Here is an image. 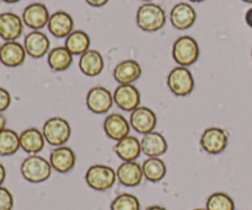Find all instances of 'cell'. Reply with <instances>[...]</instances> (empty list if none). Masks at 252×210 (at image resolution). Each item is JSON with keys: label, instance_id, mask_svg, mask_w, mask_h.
I'll return each instance as SVG.
<instances>
[{"label": "cell", "instance_id": "obj_40", "mask_svg": "<svg viewBox=\"0 0 252 210\" xmlns=\"http://www.w3.org/2000/svg\"><path fill=\"white\" fill-rule=\"evenodd\" d=\"M244 2H248V4H252V0H243Z\"/></svg>", "mask_w": 252, "mask_h": 210}, {"label": "cell", "instance_id": "obj_3", "mask_svg": "<svg viewBox=\"0 0 252 210\" xmlns=\"http://www.w3.org/2000/svg\"><path fill=\"white\" fill-rule=\"evenodd\" d=\"M117 180V174L108 165H91L85 174V181L94 191L103 192L113 187Z\"/></svg>", "mask_w": 252, "mask_h": 210}, {"label": "cell", "instance_id": "obj_33", "mask_svg": "<svg viewBox=\"0 0 252 210\" xmlns=\"http://www.w3.org/2000/svg\"><path fill=\"white\" fill-rule=\"evenodd\" d=\"M86 2H88L90 6H94V7H101L103 6V5L107 4L110 0H85Z\"/></svg>", "mask_w": 252, "mask_h": 210}, {"label": "cell", "instance_id": "obj_6", "mask_svg": "<svg viewBox=\"0 0 252 210\" xmlns=\"http://www.w3.org/2000/svg\"><path fill=\"white\" fill-rule=\"evenodd\" d=\"M167 88L177 97H185L194 90V79L186 66H176L169 73L166 79Z\"/></svg>", "mask_w": 252, "mask_h": 210}, {"label": "cell", "instance_id": "obj_9", "mask_svg": "<svg viewBox=\"0 0 252 210\" xmlns=\"http://www.w3.org/2000/svg\"><path fill=\"white\" fill-rule=\"evenodd\" d=\"M129 124L139 134L153 132L158 124V118L154 111L145 106H139L130 112Z\"/></svg>", "mask_w": 252, "mask_h": 210}, {"label": "cell", "instance_id": "obj_4", "mask_svg": "<svg viewBox=\"0 0 252 210\" xmlns=\"http://www.w3.org/2000/svg\"><path fill=\"white\" fill-rule=\"evenodd\" d=\"M42 133L48 143L52 147H62L68 143L71 135V127L66 120L62 117H52L44 122Z\"/></svg>", "mask_w": 252, "mask_h": 210}, {"label": "cell", "instance_id": "obj_39", "mask_svg": "<svg viewBox=\"0 0 252 210\" xmlns=\"http://www.w3.org/2000/svg\"><path fill=\"white\" fill-rule=\"evenodd\" d=\"M189 1H191V2H202V1H204V0H189Z\"/></svg>", "mask_w": 252, "mask_h": 210}, {"label": "cell", "instance_id": "obj_26", "mask_svg": "<svg viewBox=\"0 0 252 210\" xmlns=\"http://www.w3.org/2000/svg\"><path fill=\"white\" fill-rule=\"evenodd\" d=\"M47 63L52 70L64 71L73 63V54L65 47H56L49 51Z\"/></svg>", "mask_w": 252, "mask_h": 210}, {"label": "cell", "instance_id": "obj_18", "mask_svg": "<svg viewBox=\"0 0 252 210\" xmlns=\"http://www.w3.org/2000/svg\"><path fill=\"white\" fill-rule=\"evenodd\" d=\"M26 54L25 47L17 41L5 42L0 49V61L7 68H16L24 64Z\"/></svg>", "mask_w": 252, "mask_h": 210}, {"label": "cell", "instance_id": "obj_5", "mask_svg": "<svg viewBox=\"0 0 252 210\" xmlns=\"http://www.w3.org/2000/svg\"><path fill=\"white\" fill-rule=\"evenodd\" d=\"M199 47L191 36H181L174 42L172 58L180 66H189L198 60Z\"/></svg>", "mask_w": 252, "mask_h": 210}, {"label": "cell", "instance_id": "obj_27", "mask_svg": "<svg viewBox=\"0 0 252 210\" xmlns=\"http://www.w3.org/2000/svg\"><path fill=\"white\" fill-rule=\"evenodd\" d=\"M65 47L73 56H81L90 48V37L85 31L75 30L65 38Z\"/></svg>", "mask_w": 252, "mask_h": 210}, {"label": "cell", "instance_id": "obj_1", "mask_svg": "<svg viewBox=\"0 0 252 210\" xmlns=\"http://www.w3.org/2000/svg\"><path fill=\"white\" fill-rule=\"evenodd\" d=\"M137 26L144 32H157L166 24V14L160 5L145 2L140 5L135 16Z\"/></svg>", "mask_w": 252, "mask_h": 210}, {"label": "cell", "instance_id": "obj_32", "mask_svg": "<svg viewBox=\"0 0 252 210\" xmlns=\"http://www.w3.org/2000/svg\"><path fill=\"white\" fill-rule=\"evenodd\" d=\"M11 105V95L4 88H0V113L6 111Z\"/></svg>", "mask_w": 252, "mask_h": 210}, {"label": "cell", "instance_id": "obj_38", "mask_svg": "<svg viewBox=\"0 0 252 210\" xmlns=\"http://www.w3.org/2000/svg\"><path fill=\"white\" fill-rule=\"evenodd\" d=\"M1 1L7 2V4H15V2H19L20 0H1Z\"/></svg>", "mask_w": 252, "mask_h": 210}, {"label": "cell", "instance_id": "obj_44", "mask_svg": "<svg viewBox=\"0 0 252 210\" xmlns=\"http://www.w3.org/2000/svg\"><path fill=\"white\" fill-rule=\"evenodd\" d=\"M251 56H252V52H251Z\"/></svg>", "mask_w": 252, "mask_h": 210}, {"label": "cell", "instance_id": "obj_21", "mask_svg": "<svg viewBox=\"0 0 252 210\" xmlns=\"http://www.w3.org/2000/svg\"><path fill=\"white\" fill-rule=\"evenodd\" d=\"M73 17L65 11H57L51 15L48 21V30L57 38H66L73 32Z\"/></svg>", "mask_w": 252, "mask_h": 210}, {"label": "cell", "instance_id": "obj_25", "mask_svg": "<svg viewBox=\"0 0 252 210\" xmlns=\"http://www.w3.org/2000/svg\"><path fill=\"white\" fill-rule=\"evenodd\" d=\"M143 169V175H144V179H147L150 182H160L161 180H164V177L166 176L167 167L166 164L164 162V160H161L160 157H148L142 165Z\"/></svg>", "mask_w": 252, "mask_h": 210}, {"label": "cell", "instance_id": "obj_14", "mask_svg": "<svg viewBox=\"0 0 252 210\" xmlns=\"http://www.w3.org/2000/svg\"><path fill=\"white\" fill-rule=\"evenodd\" d=\"M22 31H24L22 17L14 12L0 14V37L5 42L16 41L21 37Z\"/></svg>", "mask_w": 252, "mask_h": 210}, {"label": "cell", "instance_id": "obj_8", "mask_svg": "<svg viewBox=\"0 0 252 210\" xmlns=\"http://www.w3.org/2000/svg\"><path fill=\"white\" fill-rule=\"evenodd\" d=\"M86 107L96 115L107 113L112 108L113 95L108 89L103 86H94L86 95Z\"/></svg>", "mask_w": 252, "mask_h": 210}, {"label": "cell", "instance_id": "obj_15", "mask_svg": "<svg viewBox=\"0 0 252 210\" xmlns=\"http://www.w3.org/2000/svg\"><path fill=\"white\" fill-rule=\"evenodd\" d=\"M24 47L26 53L34 59H39L49 53L51 41L46 33L41 31H31L25 36Z\"/></svg>", "mask_w": 252, "mask_h": 210}, {"label": "cell", "instance_id": "obj_19", "mask_svg": "<svg viewBox=\"0 0 252 210\" xmlns=\"http://www.w3.org/2000/svg\"><path fill=\"white\" fill-rule=\"evenodd\" d=\"M140 147H142V152L147 155L148 157H160L167 151L166 138L159 132L148 133V134L143 135L142 140H140Z\"/></svg>", "mask_w": 252, "mask_h": 210}, {"label": "cell", "instance_id": "obj_37", "mask_svg": "<svg viewBox=\"0 0 252 210\" xmlns=\"http://www.w3.org/2000/svg\"><path fill=\"white\" fill-rule=\"evenodd\" d=\"M145 210H167V209L164 208V207H161V206H150V207H148Z\"/></svg>", "mask_w": 252, "mask_h": 210}, {"label": "cell", "instance_id": "obj_22", "mask_svg": "<svg viewBox=\"0 0 252 210\" xmlns=\"http://www.w3.org/2000/svg\"><path fill=\"white\" fill-rule=\"evenodd\" d=\"M105 61L102 54L96 49H89L84 54H81L79 59V68L81 73L86 76H97L102 73Z\"/></svg>", "mask_w": 252, "mask_h": 210}, {"label": "cell", "instance_id": "obj_30", "mask_svg": "<svg viewBox=\"0 0 252 210\" xmlns=\"http://www.w3.org/2000/svg\"><path fill=\"white\" fill-rule=\"evenodd\" d=\"M111 210H140V202L130 193H122L116 197L110 206Z\"/></svg>", "mask_w": 252, "mask_h": 210}, {"label": "cell", "instance_id": "obj_23", "mask_svg": "<svg viewBox=\"0 0 252 210\" xmlns=\"http://www.w3.org/2000/svg\"><path fill=\"white\" fill-rule=\"evenodd\" d=\"M44 144H46V139H44L42 130H39L38 128H27L20 134V145H21V149L27 154H38L39 151L43 150Z\"/></svg>", "mask_w": 252, "mask_h": 210}, {"label": "cell", "instance_id": "obj_20", "mask_svg": "<svg viewBox=\"0 0 252 210\" xmlns=\"http://www.w3.org/2000/svg\"><path fill=\"white\" fill-rule=\"evenodd\" d=\"M142 75V66L137 60L127 59L116 65L113 70V78L120 85L122 84H133Z\"/></svg>", "mask_w": 252, "mask_h": 210}, {"label": "cell", "instance_id": "obj_35", "mask_svg": "<svg viewBox=\"0 0 252 210\" xmlns=\"http://www.w3.org/2000/svg\"><path fill=\"white\" fill-rule=\"evenodd\" d=\"M5 179H6V170H5L4 165L0 162V186H2Z\"/></svg>", "mask_w": 252, "mask_h": 210}, {"label": "cell", "instance_id": "obj_34", "mask_svg": "<svg viewBox=\"0 0 252 210\" xmlns=\"http://www.w3.org/2000/svg\"><path fill=\"white\" fill-rule=\"evenodd\" d=\"M245 22L246 25H248L250 29H252V7H250V9L246 11L245 14Z\"/></svg>", "mask_w": 252, "mask_h": 210}, {"label": "cell", "instance_id": "obj_45", "mask_svg": "<svg viewBox=\"0 0 252 210\" xmlns=\"http://www.w3.org/2000/svg\"><path fill=\"white\" fill-rule=\"evenodd\" d=\"M0 2H1V0H0Z\"/></svg>", "mask_w": 252, "mask_h": 210}, {"label": "cell", "instance_id": "obj_42", "mask_svg": "<svg viewBox=\"0 0 252 210\" xmlns=\"http://www.w3.org/2000/svg\"><path fill=\"white\" fill-rule=\"evenodd\" d=\"M142 1H145V2H150L152 0H142Z\"/></svg>", "mask_w": 252, "mask_h": 210}, {"label": "cell", "instance_id": "obj_36", "mask_svg": "<svg viewBox=\"0 0 252 210\" xmlns=\"http://www.w3.org/2000/svg\"><path fill=\"white\" fill-rule=\"evenodd\" d=\"M5 127H6V120H5L4 116L0 113V132H1V130H4Z\"/></svg>", "mask_w": 252, "mask_h": 210}, {"label": "cell", "instance_id": "obj_28", "mask_svg": "<svg viewBox=\"0 0 252 210\" xmlns=\"http://www.w3.org/2000/svg\"><path fill=\"white\" fill-rule=\"evenodd\" d=\"M20 145V135L15 130L5 128L0 132V155L1 156H11L16 154Z\"/></svg>", "mask_w": 252, "mask_h": 210}, {"label": "cell", "instance_id": "obj_12", "mask_svg": "<svg viewBox=\"0 0 252 210\" xmlns=\"http://www.w3.org/2000/svg\"><path fill=\"white\" fill-rule=\"evenodd\" d=\"M49 162L52 169L59 174H68L74 169L76 164L75 152L66 145L54 148L49 154Z\"/></svg>", "mask_w": 252, "mask_h": 210}, {"label": "cell", "instance_id": "obj_7", "mask_svg": "<svg viewBox=\"0 0 252 210\" xmlns=\"http://www.w3.org/2000/svg\"><path fill=\"white\" fill-rule=\"evenodd\" d=\"M228 133L220 127H209L202 133L199 144L202 149L211 155L221 154L228 147Z\"/></svg>", "mask_w": 252, "mask_h": 210}, {"label": "cell", "instance_id": "obj_13", "mask_svg": "<svg viewBox=\"0 0 252 210\" xmlns=\"http://www.w3.org/2000/svg\"><path fill=\"white\" fill-rule=\"evenodd\" d=\"M197 14L191 4L187 2H179L175 5L170 12V21L176 30L184 31L193 26L196 22Z\"/></svg>", "mask_w": 252, "mask_h": 210}, {"label": "cell", "instance_id": "obj_29", "mask_svg": "<svg viewBox=\"0 0 252 210\" xmlns=\"http://www.w3.org/2000/svg\"><path fill=\"white\" fill-rule=\"evenodd\" d=\"M207 210H235V203L229 194L216 192L208 197L206 203Z\"/></svg>", "mask_w": 252, "mask_h": 210}, {"label": "cell", "instance_id": "obj_17", "mask_svg": "<svg viewBox=\"0 0 252 210\" xmlns=\"http://www.w3.org/2000/svg\"><path fill=\"white\" fill-rule=\"evenodd\" d=\"M117 180L125 187H137L142 183L144 175H143L142 165L137 161H123L118 166Z\"/></svg>", "mask_w": 252, "mask_h": 210}, {"label": "cell", "instance_id": "obj_41", "mask_svg": "<svg viewBox=\"0 0 252 210\" xmlns=\"http://www.w3.org/2000/svg\"><path fill=\"white\" fill-rule=\"evenodd\" d=\"M192 210H207L206 208H196V209H192Z\"/></svg>", "mask_w": 252, "mask_h": 210}, {"label": "cell", "instance_id": "obj_16", "mask_svg": "<svg viewBox=\"0 0 252 210\" xmlns=\"http://www.w3.org/2000/svg\"><path fill=\"white\" fill-rule=\"evenodd\" d=\"M130 124L125 116L120 113H111L103 122V130L110 139L120 142L123 138L128 137L130 132Z\"/></svg>", "mask_w": 252, "mask_h": 210}, {"label": "cell", "instance_id": "obj_2", "mask_svg": "<svg viewBox=\"0 0 252 210\" xmlns=\"http://www.w3.org/2000/svg\"><path fill=\"white\" fill-rule=\"evenodd\" d=\"M21 175L26 181L31 183H42L47 181L52 175L51 162L39 155H30L22 161Z\"/></svg>", "mask_w": 252, "mask_h": 210}, {"label": "cell", "instance_id": "obj_43", "mask_svg": "<svg viewBox=\"0 0 252 210\" xmlns=\"http://www.w3.org/2000/svg\"><path fill=\"white\" fill-rule=\"evenodd\" d=\"M0 49H1V44H0Z\"/></svg>", "mask_w": 252, "mask_h": 210}, {"label": "cell", "instance_id": "obj_11", "mask_svg": "<svg viewBox=\"0 0 252 210\" xmlns=\"http://www.w3.org/2000/svg\"><path fill=\"white\" fill-rule=\"evenodd\" d=\"M49 17L51 15H49L48 9L42 2H32L29 6L25 7L24 12H22L24 24L33 31H39L44 26H47Z\"/></svg>", "mask_w": 252, "mask_h": 210}, {"label": "cell", "instance_id": "obj_24", "mask_svg": "<svg viewBox=\"0 0 252 210\" xmlns=\"http://www.w3.org/2000/svg\"><path fill=\"white\" fill-rule=\"evenodd\" d=\"M113 151L122 161H135L142 154L140 140L133 135L123 138L113 147Z\"/></svg>", "mask_w": 252, "mask_h": 210}, {"label": "cell", "instance_id": "obj_10", "mask_svg": "<svg viewBox=\"0 0 252 210\" xmlns=\"http://www.w3.org/2000/svg\"><path fill=\"white\" fill-rule=\"evenodd\" d=\"M113 102L118 108L132 112L140 105V92L133 84H122L113 92Z\"/></svg>", "mask_w": 252, "mask_h": 210}, {"label": "cell", "instance_id": "obj_31", "mask_svg": "<svg viewBox=\"0 0 252 210\" xmlns=\"http://www.w3.org/2000/svg\"><path fill=\"white\" fill-rule=\"evenodd\" d=\"M12 208H14V197L11 192L0 186V210H12Z\"/></svg>", "mask_w": 252, "mask_h": 210}]
</instances>
